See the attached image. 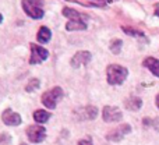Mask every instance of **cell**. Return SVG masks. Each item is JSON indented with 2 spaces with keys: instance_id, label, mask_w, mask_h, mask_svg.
I'll use <instances>...</instances> for the list:
<instances>
[{
  "instance_id": "1",
  "label": "cell",
  "mask_w": 159,
  "mask_h": 145,
  "mask_svg": "<svg viewBox=\"0 0 159 145\" xmlns=\"http://www.w3.org/2000/svg\"><path fill=\"white\" fill-rule=\"evenodd\" d=\"M129 75V70L123 66L119 64H110L106 69V77H107V82L110 85H120L124 82V79Z\"/></svg>"
},
{
  "instance_id": "2",
  "label": "cell",
  "mask_w": 159,
  "mask_h": 145,
  "mask_svg": "<svg viewBox=\"0 0 159 145\" xmlns=\"http://www.w3.org/2000/svg\"><path fill=\"white\" fill-rule=\"evenodd\" d=\"M22 8H24L25 14L31 18L39 20L43 17V0H22Z\"/></svg>"
},
{
  "instance_id": "3",
  "label": "cell",
  "mask_w": 159,
  "mask_h": 145,
  "mask_svg": "<svg viewBox=\"0 0 159 145\" xmlns=\"http://www.w3.org/2000/svg\"><path fill=\"white\" fill-rule=\"evenodd\" d=\"M63 89L60 87H55L52 89L46 91V92L42 95V103L48 107V109H55L57 106V102L63 98Z\"/></svg>"
},
{
  "instance_id": "4",
  "label": "cell",
  "mask_w": 159,
  "mask_h": 145,
  "mask_svg": "<svg viewBox=\"0 0 159 145\" xmlns=\"http://www.w3.org/2000/svg\"><path fill=\"white\" fill-rule=\"evenodd\" d=\"M27 137L31 143L39 144L46 138V129L39 124H34V126L27 127Z\"/></svg>"
},
{
  "instance_id": "5",
  "label": "cell",
  "mask_w": 159,
  "mask_h": 145,
  "mask_svg": "<svg viewBox=\"0 0 159 145\" xmlns=\"http://www.w3.org/2000/svg\"><path fill=\"white\" fill-rule=\"evenodd\" d=\"M49 56V52H48L45 48L39 46V45L31 43V57H30V64H38L45 61Z\"/></svg>"
},
{
  "instance_id": "6",
  "label": "cell",
  "mask_w": 159,
  "mask_h": 145,
  "mask_svg": "<svg viewBox=\"0 0 159 145\" xmlns=\"http://www.w3.org/2000/svg\"><path fill=\"white\" fill-rule=\"evenodd\" d=\"M130 133H131V127H130L129 124H120V126L116 127L115 130L107 133L106 140L113 141V143H119V141H121L127 134H130Z\"/></svg>"
},
{
  "instance_id": "7",
  "label": "cell",
  "mask_w": 159,
  "mask_h": 145,
  "mask_svg": "<svg viewBox=\"0 0 159 145\" xmlns=\"http://www.w3.org/2000/svg\"><path fill=\"white\" fill-rule=\"evenodd\" d=\"M102 117H103V120L106 121V123H116V121L121 120L123 113L116 106H105L103 112H102Z\"/></svg>"
},
{
  "instance_id": "8",
  "label": "cell",
  "mask_w": 159,
  "mask_h": 145,
  "mask_svg": "<svg viewBox=\"0 0 159 145\" xmlns=\"http://www.w3.org/2000/svg\"><path fill=\"white\" fill-rule=\"evenodd\" d=\"M74 116L77 117V120H93L98 116V109L95 106H84L80 109L74 110Z\"/></svg>"
},
{
  "instance_id": "9",
  "label": "cell",
  "mask_w": 159,
  "mask_h": 145,
  "mask_svg": "<svg viewBox=\"0 0 159 145\" xmlns=\"http://www.w3.org/2000/svg\"><path fill=\"white\" fill-rule=\"evenodd\" d=\"M91 59H92V55H91L89 52H87V50H80V52H77L74 56H73L70 63H71L73 67L78 69V67L88 64L91 61Z\"/></svg>"
},
{
  "instance_id": "10",
  "label": "cell",
  "mask_w": 159,
  "mask_h": 145,
  "mask_svg": "<svg viewBox=\"0 0 159 145\" xmlns=\"http://www.w3.org/2000/svg\"><path fill=\"white\" fill-rule=\"evenodd\" d=\"M2 120L7 126H18L21 123V116L18 113L13 112L11 109H6L2 115Z\"/></svg>"
},
{
  "instance_id": "11",
  "label": "cell",
  "mask_w": 159,
  "mask_h": 145,
  "mask_svg": "<svg viewBox=\"0 0 159 145\" xmlns=\"http://www.w3.org/2000/svg\"><path fill=\"white\" fill-rule=\"evenodd\" d=\"M143 64H144V67H147V69L154 74L155 77H159V60H158V59L147 57L145 60H144Z\"/></svg>"
},
{
  "instance_id": "12",
  "label": "cell",
  "mask_w": 159,
  "mask_h": 145,
  "mask_svg": "<svg viewBox=\"0 0 159 145\" xmlns=\"http://www.w3.org/2000/svg\"><path fill=\"white\" fill-rule=\"evenodd\" d=\"M67 31H82L87 29V24L82 20H70L66 25Z\"/></svg>"
},
{
  "instance_id": "13",
  "label": "cell",
  "mask_w": 159,
  "mask_h": 145,
  "mask_svg": "<svg viewBox=\"0 0 159 145\" xmlns=\"http://www.w3.org/2000/svg\"><path fill=\"white\" fill-rule=\"evenodd\" d=\"M50 38H52V32H50L49 28H46V27L39 28L38 35H36V39H38L41 43H46V42H49Z\"/></svg>"
},
{
  "instance_id": "14",
  "label": "cell",
  "mask_w": 159,
  "mask_h": 145,
  "mask_svg": "<svg viewBox=\"0 0 159 145\" xmlns=\"http://www.w3.org/2000/svg\"><path fill=\"white\" fill-rule=\"evenodd\" d=\"M141 105H143V101H141L140 98H137V96H131V98H129L126 101V107L130 110H133V112L140 110Z\"/></svg>"
},
{
  "instance_id": "15",
  "label": "cell",
  "mask_w": 159,
  "mask_h": 145,
  "mask_svg": "<svg viewBox=\"0 0 159 145\" xmlns=\"http://www.w3.org/2000/svg\"><path fill=\"white\" fill-rule=\"evenodd\" d=\"M63 16L69 17L70 20H82V21L87 18V16H82V14H80L78 11H75L74 8H70V7H64L63 8Z\"/></svg>"
},
{
  "instance_id": "16",
  "label": "cell",
  "mask_w": 159,
  "mask_h": 145,
  "mask_svg": "<svg viewBox=\"0 0 159 145\" xmlns=\"http://www.w3.org/2000/svg\"><path fill=\"white\" fill-rule=\"evenodd\" d=\"M34 119H35L36 123H46V121L50 119V113L46 112V110L38 109L34 112Z\"/></svg>"
},
{
  "instance_id": "17",
  "label": "cell",
  "mask_w": 159,
  "mask_h": 145,
  "mask_svg": "<svg viewBox=\"0 0 159 145\" xmlns=\"http://www.w3.org/2000/svg\"><path fill=\"white\" fill-rule=\"evenodd\" d=\"M39 85H41V81H39L38 78H31V81L28 82L25 91H27V92H34V91H36L39 88Z\"/></svg>"
},
{
  "instance_id": "18",
  "label": "cell",
  "mask_w": 159,
  "mask_h": 145,
  "mask_svg": "<svg viewBox=\"0 0 159 145\" xmlns=\"http://www.w3.org/2000/svg\"><path fill=\"white\" fill-rule=\"evenodd\" d=\"M110 50H112L115 55L120 53V50H121V41L120 39H113L112 43H110Z\"/></svg>"
},
{
  "instance_id": "19",
  "label": "cell",
  "mask_w": 159,
  "mask_h": 145,
  "mask_svg": "<svg viewBox=\"0 0 159 145\" xmlns=\"http://www.w3.org/2000/svg\"><path fill=\"white\" fill-rule=\"evenodd\" d=\"M123 31L127 34V35H133V36H144L143 32H138L135 29H131V28H127V27H123Z\"/></svg>"
},
{
  "instance_id": "20",
  "label": "cell",
  "mask_w": 159,
  "mask_h": 145,
  "mask_svg": "<svg viewBox=\"0 0 159 145\" xmlns=\"http://www.w3.org/2000/svg\"><path fill=\"white\" fill-rule=\"evenodd\" d=\"M78 145H93V144L91 143L89 138H84V140H80L78 141Z\"/></svg>"
},
{
  "instance_id": "21",
  "label": "cell",
  "mask_w": 159,
  "mask_h": 145,
  "mask_svg": "<svg viewBox=\"0 0 159 145\" xmlns=\"http://www.w3.org/2000/svg\"><path fill=\"white\" fill-rule=\"evenodd\" d=\"M155 14H157V16L159 17V3H157V4H155Z\"/></svg>"
},
{
  "instance_id": "22",
  "label": "cell",
  "mask_w": 159,
  "mask_h": 145,
  "mask_svg": "<svg viewBox=\"0 0 159 145\" xmlns=\"http://www.w3.org/2000/svg\"><path fill=\"white\" fill-rule=\"evenodd\" d=\"M157 106L159 107V93H158V95H157Z\"/></svg>"
},
{
  "instance_id": "23",
  "label": "cell",
  "mask_w": 159,
  "mask_h": 145,
  "mask_svg": "<svg viewBox=\"0 0 159 145\" xmlns=\"http://www.w3.org/2000/svg\"><path fill=\"white\" fill-rule=\"evenodd\" d=\"M96 2H103V3H107V2H113V0H96Z\"/></svg>"
},
{
  "instance_id": "24",
  "label": "cell",
  "mask_w": 159,
  "mask_h": 145,
  "mask_svg": "<svg viewBox=\"0 0 159 145\" xmlns=\"http://www.w3.org/2000/svg\"><path fill=\"white\" fill-rule=\"evenodd\" d=\"M3 21V16H2V14H0V22H2Z\"/></svg>"
},
{
  "instance_id": "25",
  "label": "cell",
  "mask_w": 159,
  "mask_h": 145,
  "mask_svg": "<svg viewBox=\"0 0 159 145\" xmlns=\"http://www.w3.org/2000/svg\"><path fill=\"white\" fill-rule=\"evenodd\" d=\"M21 145H27V144H21Z\"/></svg>"
}]
</instances>
